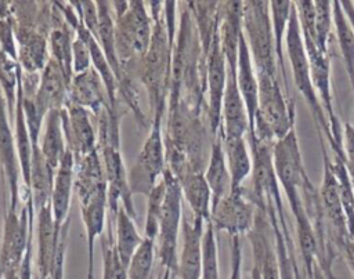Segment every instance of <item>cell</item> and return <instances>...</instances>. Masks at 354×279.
Masks as SVG:
<instances>
[{
	"label": "cell",
	"mask_w": 354,
	"mask_h": 279,
	"mask_svg": "<svg viewBox=\"0 0 354 279\" xmlns=\"http://www.w3.org/2000/svg\"><path fill=\"white\" fill-rule=\"evenodd\" d=\"M259 104L252 134L261 141L275 142L295 128V102L278 75L257 73Z\"/></svg>",
	"instance_id": "cell-1"
},
{
	"label": "cell",
	"mask_w": 354,
	"mask_h": 279,
	"mask_svg": "<svg viewBox=\"0 0 354 279\" xmlns=\"http://www.w3.org/2000/svg\"><path fill=\"white\" fill-rule=\"evenodd\" d=\"M285 41H286V50H288V57L290 61L295 86L299 90V93L303 95L306 104L308 105V108L311 110L319 138L325 137L328 140L330 148L333 149L335 142H333L330 126H329L328 117L325 115V110L321 105V101L315 93V88H314V84L311 80L310 64H308V58H307L306 48L303 44V37H301V32H300V25H299L295 1H293V10L290 14L288 29H286Z\"/></svg>",
	"instance_id": "cell-2"
},
{
	"label": "cell",
	"mask_w": 354,
	"mask_h": 279,
	"mask_svg": "<svg viewBox=\"0 0 354 279\" xmlns=\"http://www.w3.org/2000/svg\"><path fill=\"white\" fill-rule=\"evenodd\" d=\"M243 35L257 73L278 75L270 1H243Z\"/></svg>",
	"instance_id": "cell-3"
},
{
	"label": "cell",
	"mask_w": 354,
	"mask_h": 279,
	"mask_svg": "<svg viewBox=\"0 0 354 279\" xmlns=\"http://www.w3.org/2000/svg\"><path fill=\"white\" fill-rule=\"evenodd\" d=\"M165 182V199L162 203V211L159 218L158 232V256L162 268L171 272L173 276L178 275V254L177 242L181 227V200L183 191L176 175L166 169L163 173Z\"/></svg>",
	"instance_id": "cell-4"
},
{
	"label": "cell",
	"mask_w": 354,
	"mask_h": 279,
	"mask_svg": "<svg viewBox=\"0 0 354 279\" xmlns=\"http://www.w3.org/2000/svg\"><path fill=\"white\" fill-rule=\"evenodd\" d=\"M272 156L279 186H282L286 193L293 217L297 218L307 213L303 202L301 188L308 177L304 171L299 140L295 128L274 142Z\"/></svg>",
	"instance_id": "cell-5"
},
{
	"label": "cell",
	"mask_w": 354,
	"mask_h": 279,
	"mask_svg": "<svg viewBox=\"0 0 354 279\" xmlns=\"http://www.w3.org/2000/svg\"><path fill=\"white\" fill-rule=\"evenodd\" d=\"M248 137L252 155V188H243V195L256 209H266V203L271 202L278 214H285L274 167V142L261 141L252 134Z\"/></svg>",
	"instance_id": "cell-6"
},
{
	"label": "cell",
	"mask_w": 354,
	"mask_h": 279,
	"mask_svg": "<svg viewBox=\"0 0 354 279\" xmlns=\"http://www.w3.org/2000/svg\"><path fill=\"white\" fill-rule=\"evenodd\" d=\"M321 148H322V155H324V178H322V185L318 189V192H319V200H321L322 218L325 222L326 236H328L330 249L333 251H335V249L344 251L346 247L351 242V238L348 233L347 218H346L344 209H343V204L339 198L337 182H336L335 174L330 167L332 157L329 156L324 141H321Z\"/></svg>",
	"instance_id": "cell-7"
},
{
	"label": "cell",
	"mask_w": 354,
	"mask_h": 279,
	"mask_svg": "<svg viewBox=\"0 0 354 279\" xmlns=\"http://www.w3.org/2000/svg\"><path fill=\"white\" fill-rule=\"evenodd\" d=\"M162 117L163 115H153L151 131L130 170L127 181L131 195L141 193L148 196L156 185L158 175L165 171L166 152L162 140Z\"/></svg>",
	"instance_id": "cell-8"
},
{
	"label": "cell",
	"mask_w": 354,
	"mask_h": 279,
	"mask_svg": "<svg viewBox=\"0 0 354 279\" xmlns=\"http://www.w3.org/2000/svg\"><path fill=\"white\" fill-rule=\"evenodd\" d=\"M118 57L127 59L131 55L147 54L152 28L142 1H130L127 11L116 18L115 26Z\"/></svg>",
	"instance_id": "cell-9"
},
{
	"label": "cell",
	"mask_w": 354,
	"mask_h": 279,
	"mask_svg": "<svg viewBox=\"0 0 354 279\" xmlns=\"http://www.w3.org/2000/svg\"><path fill=\"white\" fill-rule=\"evenodd\" d=\"M227 84V62L220 46L218 30L213 37L205 64V88L207 90V119L213 138L221 128V108Z\"/></svg>",
	"instance_id": "cell-10"
},
{
	"label": "cell",
	"mask_w": 354,
	"mask_h": 279,
	"mask_svg": "<svg viewBox=\"0 0 354 279\" xmlns=\"http://www.w3.org/2000/svg\"><path fill=\"white\" fill-rule=\"evenodd\" d=\"M256 217L254 204L243 195V188L230 192L210 213V221L216 231H225L228 235L241 236L252 229Z\"/></svg>",
	"instance_id": "cell-11"
},
{
	"label": "cell",
	"mask_w": 354,
	"mask_h": 279,
	"mask_svg": "<svg viewBox=\"0 0 354 279\" xmlns=\"http://www.w3.org/2000/svg\"><path fill=\"white\" fill-rule=\"evenodd\" d=\"M248 239L252 246L253 265L260 271L261 279H281L274 233L266 209H256L254 222L248 232Z\"/></svg>",
	"instance_id": "cell-12"
},
{
	"label": "cell",
	"mask_w": 354,
	"mask_h": 279,
	"mask_svg": "<svg viewBox=\"0 0 354 279\" xmlns=\"http://www.w3.org/2000/svg\"><path fill=\"white\" fill-rule=\"evenodd\" d=\"M69 84L71 80L62 68L50 58L40 76L36 93L33 94L37 110L43 117H46L50 110L64 109L65 104H68Z\"/></svg>",
	"instance_id": "cell-13"
},
{
	"label": "cell",
	"mask_w": 354,
	"mask_h": 279,
	"mask_svg": "<svg viewBox=\"0 0 354 279\" xmlns=\"http://www.w3.org/2000/svg\"><path fill=\"white\" fill-rule=\"evenodd\" d=\"M243 35V1L220 3L218 37L227 70H236L239 41Z\"/></svg>",
	"instance_id": "cell-14"
},
{
	"label": "cell",
	"mask_w": 354,
	"mask_h": 279,
	"mask_svg": "<svg viewBox=\"0 0 354 279\" xmlns=\"http://www.w3.org/2000/svg\"><path fill=\"white\" fill-rule=\"evenodd\" d=\"M62 123L68 140V149L75 155V159L79 160L97 148L95 133L87 109L68 102L66 108L62 109Z\"/></svg>",
	"instance_id": "cell-15"
},
{
	"label": "cell",
	"mask_w": 354,
	"mask_h": 279,
	"mask_svg": "<svg viewBox=\"0 0 354 279\" xmlns=\"http://www.w3.org/2000/svg\"><path fill=\"white\" fill-rule=\"evenodd\" d=\"M183 246L178 254V275L180 279H202V218L194 217L188 220L183 217Z\"/></svg>",
	"instance_id": "cell-16"
},
{
	"label": "cell",
	"mask_w": 354,
	"mask_h": 279,
	"mask_svg": "<svg viewBox=\"0 0 354 279\" xmlns=\"http://www.w3.org/2000/svg\"><path fill=\"white\" fill-rule=\"evenodd\" d=\"M221 131L225 138L245 137L249 133V117L238 88L236 70H227V84L221 108Z\"/></svg>",
	"instance_id": "cell-17"
},
{
	"label": "cell",
	"mask_w": 354,
	"mask_h": 279,
	"mask_svg": "<svg viewBox=\"0 0 354 279\" xmlns=\"http://www.w3.org/2000/svg\"><path fill=\"white\" fill-rule=\"evenodd\" d=\"M73 166H75V155L68 149L55 171L51 198H50L55 232L58 236H61V229L64 224L69 220L68 213H69L71 193L73 186Z\"/></svg>",
	"instance_id": "cell-18"
},
{
	"label": "cell",
	"mask_w": 354,
	"mask_h": 279,
	"mask_svg": "<svg viewBox=\"0 0 354 279\" xmlns=\"http://www.w3.org/2000/svg\"><path fill=\"white\" fill-rule=\"evenodd\" d=\"M236 83L249 117V133H252L254 128V117L259 104V80L245 35H242L239 41L236 61Z\"/></svg>",
	"instance_id": "cell-19"
},
{
	"label": "cell",
	"mask_w": 354,
	"mask_h": 279,
	"mask_svg": "<svg viewBox=\"0 0 354 279\" xmlns=\"http://www.w3.org/2000/svg\"><path fill=\"white\" fill-rule=\"evenodd\" d=\"M39 249L37 268L40 279H51L55 268V258L59 246V236L55 232L50 202L39 209Z\"/></svg>",
	"instance_id": "cell-20"
},
{
	"label": "cell",
	"mask_w": 354,
	"mask_h": 279,
	"mask_svg": "<svg viewBox=\"0 0 354 279\" xmlns=\"http://www.w3.org/2000/svg\"><path fill=\"white\" fill-rule=\"evenodd\" d=\"M105 95L106 91L104 83L94 68H90L83 73L73 75L69 84V104L98 113L106 105Z\"/></svg>",
	"instance_id": "cell-21"
},
{
	"label": "cell",
	"mask_w": 354,
	"mask_h": 279,
	"mask_svg": "<svg viewBox=\"0 0 354 279\" xmlns=\"http://www.w3.org/2000/svg\"><path fill=\"white\" fill-rule=\"evenodd\" d=\"M203 174L212 192V209H213L231 191V177L227 166L221 128L212 141L209 160H207L206 171H203Z\"/></svg>",
	"instance_id": "cell-22"
},
{
	"label": "cell",
	"mask_w": 354,
	"mask_h": 279,
	"mask_svg": "<svg viewBox=\"0 0 354 279\" xmlns=\"http://www.w3.org/2000/svg\"><path fill=\"white\" fill-rule=\"evenodd\" d=\"M15 138L10 130V124L6 116V102L0 93V163L7 177L10 188V209L17 211L19 186H18V164L15 156Z\"/></svg>",
	"instance_id": "cell-23"
},
{
	"label": "cell",
	"mask_w": 354,
	"mask_h": 279,
	"mask_svg": "<svg viewBox=\"0 0 354 279\" xmlns=\"http://www.w3.org/2000/svg\"><path fill=\"white\" fill-rule=\"evenodd\" d=\"M108 206V186L94 193L86 202L80 203L82 218L86 227L87 235V251H88V271L87 279H93V256H94V240L102 233L105 224V207Z\"/></svg>",
	"instance_id": "cell-24"
},
{
	"label": "cell",
	"mask_w": 354,
	"mask_h": 279,
	"mask_svg": "<svg viewBox=\"0 0 354 279\" xmlns=\"http://www.w3.org/2000/svg\"><path fill=\"white\" fill-rule=\"evenodd\" d=\"M183 196L189 204L194 217L202 218L205 222L210 221L212 213V192L205 180L203 171L188 169L178 178Z\"/></svg>",
	"instance_id": "cell-25"
},
{
	"label": "cell",
	"mask_w": 354,
	"mask_h": 279,
	"mask_svg": "<svg viewBox=\"0 0 354 279\" xmlns=\"http://www.w3.org/2000/svg\"><path fill=\"white\" fill-rule=\"evenodd\" d=\"M64 123H62V109L50 110L44 117V131L41 135L40 152L46 163L57 171L61 160L64 159L68 146L64 140Z\"/></svg>",
	"instance_id": "cell-26"
},
{
	"label": "cell",
	"mask_w": 354,
	"mask_h": 279,
	"mask_svg": "<svg viewBox=\"0 0 354 279\" xmlns=\"http://www.w3.org/2000/svg\"><path fill=\"white\" fill-rule=\"evenodd\" d=\"M223 144L231 177V191L236 192L243 188L242 184L252 174V155L243 137L225 138L223 135Z\"/></svg>",
	"instance_id": "cell-27"
},
{
	"label": "cell",
	"mask_w": 354,
	"mask_h": 279,
	"mask_svg": "<svg viewBox=\"0 0 354 279\" xmlns=\"http://www.w3.org/2000/svg\"><path fill=\"white\" fill-rule=\"evenodd\" d=\"M75 186L80 203L86 202L94 193L108 186L97 148L79 159V171L76 175Z\"/></svg>",
	"instance_id": "cell-28"
},
{
	"label": "cell",
	"mask_w": 354,
	"mask_h": 279,
	"mask_svg": "<svg viewBox=\"0 0 354 279\" xmlns=\"http://www.w3.org/2000/svg\"><path fill=\"white\" fill-rule=\"evenodd\" d=\"M97 4V12H98V33H97V41L112 68L118 81L123 80V72H122V64L118 57L116 50V35H115V21L111 15L109 3L106 1H95Z\"/></svg>",
	"instance_id": "cell-29"
},
{
	"label": "cell",
	"mask_w": 354,
	"mask_h": 279,
	"mask_svg": "<svg viewBox=\"0 0 354 279\" xmlns=\"http://www.w3.org/2000/svg\"><path fill=\"white\" fill-rule=\"evenodd\" d=\"M292 10H293V1H281V0L270 1V14H271V23H272V33H274L277 64H278V70L281 73V81L288 93L289 90H288V81H286L283 40L286 36V29H288Z\"/></svg>",
	"instance_id": "cell-30"
},
{
	"label": "cell",
	"mask_w": 354,
	"mask_h": 279,
	"mask_svg": "<svg viewBox=\"0 0 354 279\" xmlns=\"http://www.w3.org/2000/svg\"><path fill=\"white\" fill-rule=\"evenodd\" d=\"M116 243L115 250L122 261V264L127 268L131 257L142 243L144 238H141L136 229L134 218L124 210V207L120 204L116 218Z\"/></svg>",
	"instance_id": "cell-31"
},
{
	"label": "cell",
	"mask_w": 354,
	"mask_h": 279,
	"mask_svg": "<svg viewBox=\"0 0 354 279\" xmlns=\"http://www.w3.org/2000/svg\"><path fill=\"white\" fill-rule=\"evenodd\" d=\"M333 25L339 41V47L342 51V57L344 61L346 72L354 93V32L353 28L343 12L340 1H333Z\"/></svg>",
	"instance_id": "cell-32"
},
{
	"label": "cell",
	"mask_w": 354,
	"mask_h": 279,
	"mask_svg": "<svg viewBox=\"0 0 354 279\" xmlns=\"http://www.w3.org/2000/svg\"><path fill=\"white\" fill-rule=\"evenodd\" d=\"M330 167L337 182V192L347 218L348 233L351 240H354V184L343 159L333 157Z\"/></svg>",
	"instance_id": "cell-33"
},
{
	"label": "cell",
	"mask_w": 354,
	"mask_h": 279,
	"mask_svg": "<svg viewBox=\"0 0 354 279\" xmlns=\"http://www.w3.org/2000/svg\"><path fill=\"white\" fill-rule=\"evenodd\" d=\"M19 61L28 73H36L39 69H44L48 59L46 55V40L41 35L26 33V36L19 37Z\"/></svg>",
	"instance_id": "cell-34"
},
{
	"label": "cell",
	"mask_w": 354,
	"mask_h": 279,
	"mask_svg": "<svg viewBox=\"0 0 354 279\" xmlns=\"http://www.w3.org/2000/svg\"><path fill=\"white\" fill-rule=\"evenodd\" d=\"M72 39L68 26L54 28L50 33V47L53 59L62 68L69 80L73 77L72 70Z\"/></svg>",
	"instance_id": "cell-35"
},
{
	"label": "cell",
	"mask_w": 354,
	"mask_h": 279,
	"mask_svg": "<svg viewBox=\"0 0 354 279\" xmlns=\"http://www.w3.org/2000/svg\"><path fill=\"white\" fill-rule=\"evenodd\" d=\"M21 75V66L15 59L7 55L0 48V84L6 91L7 98V109L10 117L14 116V102L17 101L15 90L18 86V77Z\"/></svg>",
	"instance_id": "cell-36"
},
{
	"label": "cell",
	"mask_w": 354,
	"mask_h": 279,
	"mask_svg": "<svg viewBox=\"0 0 354 279\" xmlns=\"http://www.w3.org/2000/svg\"><path fill=\"white\" fill-rule=\"evenodd\" d=\"M155 240L144 238L129 262L126 279H149L155 257Z\"/></svg>",
	"instance_id": "cell-37"
},
{
	"label": "cell",
	"mask_w": 354,
	"mask_h": 279,
	"mask_svg": "<svg viewBox=\"0 0 354 279\" xmlns=\"http://www.w3.org/2000/svg\"><path fill=\"white\" fill-rule=\"evenodd\" d=\"M202 279H220L216 229L212 221L205 224L202 238Z\"/></svg>",
	"instance_id": "cell-38"
},
{
	"label": "cell",
	"mask_w": 354,
	"mask_h": 279,
	"mask_svg": "<svg viewBox=\"0 0 354 279\" xmlns=\"http://www.w3.org/2000/svg\"><path fill=\"white\" fill-rule=\"evenodd\" d=\"M333 1L317 0L315 4V44L322 52H329L328 44L333 23Z\"/></svg>",
	"instance_id": "cell-39"
},
{
	"label": "cell",
	"mask_w": 354,
	"mask_h": 279,
	"mask_svg": "<svg viewBox=\"0 0 354 279\" xmlns=\"http://www.w3.org/2000/svg\"><path fill=\"white\" fill-rule=\"evenodd\" d=\"M163 199H165V182L162 180L160 184H156L155 188L148 195L144 238L156 240L158 232H159V218H160Z\"/></svg>",
	"instance_id": "cell-40"
},
{
	"label": "cell",
	"mask_w": 354,
	"mask_h": 279,
	"mask_svg": "<svg viewBox=\"0 0 354 279\" xmlns=\"http://www.w3.org/2000/svg\"><path fill=\"white\" fill-rule=\"evenodd\" d=\"M127 268L122 264L115 244L112 242V235L102 242V279H126Z\"/></svg>",
	"instance_id": "cell-41"
},
{
	"label": "cell",
	"mask_w": 354,
	"mask_h": 279,
	"mask_svg": "<svg viewBox=\"0 0 354 279\" xmlns=\"http://www.w3.org/2000/svg\"><path fill=\"white\" fill-rule=\"evenodd\" d=\"M0 48L17 61V50L12 37V28L8 18H0Z\"/></svg>",
	"instance_id": "cell-42"
},
{
	"label": "cell",
	"mask_w": 354,
	"mask_h": 279,
	"mask_svg": "<svg viewBox=\"0 0 354 279\" xmlns=\"http://www.w3.org/2000/svg\"><path fill=\"white\" fill-rule=\"evenodd\" d=\"M68 227H69V220L64 224L61 229V236H59V246H58V253L55 258V268L51 279H64V267H65V250H66V235H68Z\"/></svg>",
	"instance_id": "cell-43"
},
{
	"label": "cell",
	"mask_w": 354,
	"mask_h": 279,
	"mask_svg": "<svg viewBox=\"0 0 354 279\" xmlns=\"http://www.w3.org/2000/svg\"><path fill=\"white\" fill-rule=\"evenodd\" d=\"M343 151H344V159H346V166L348 171L354 169V126L350 123H344V130H343Z\"/></svg>",
	"instance_id": "cell-44"
},
{
	"label": "cell",
	"mask_w": 354,
	"mask_h": 279,
	"mask_svg": "<svg viewBox=\"0 0 354 279\" xmlns=\"http://www.w3.org/2000/svg\"><path fill=\"white\" fill-rule=\"evenodd\" d=\"M242 244L241 236H232L231 243V275L230 279H242Z\"/></svg>",
	"instance_id": "cell-45"
},
{
	"label": "cell",
	"mask_w": 354,
	"mask_h": 279,
	"mask_svg": "<svg viewBox=\"0 0 354 279\" xmlns=\"http://www.w3.org/2000/svg\"><path fill=\"white\" fill-rule=\"evenodd\" d=\"M340 6L354 32V1H340Z\"/></svg>",
	"instance_id": "cell-46"
},
{
	"label": "cell",
	"mask_w": 354,
	"mask_h": 279,
	"mask_svg": "<svg viewBox=\"0 0 354 279\" xmlns=\"http://www.w3.org/2000/svg\"><path fill=\"white\" fill-rule=\"evenodd\" d=\"M250 278H252V279H261V276H260V271H259V269H257V267H254V265H253V268H252Z\"/></svg>",
	"instance_id": "cell-47"
},
{
	"label": "cell",
	"mask_w": 354,
	"mask_h": 279,
	"mask_svg": "<svg viewBox=\"0 0 354 279\" xmlns=\"http://www.w3.org/2000/svg\"><path fill=\"white\" fill-rule=\"evenodd\" d=\"M350 175H351V180H353V184H354V169L350 171Z\"/></svg>",
	"instance_id": "cell-48"
},
{
	"label": "cell",
	"mask_w": 354,
	"mask_h": 279,
	"mask_svg": "<svg viewBox=\"0 0 354 279\" xmlns=\"http://www.w3.org/2000/svg\"><path fill=\"white\" fill-rule=\"evenodd\" d=\"M350 262V267H351V271H353V273H354V262L353 261H348Z\"/></svg>",
	"instance_id": "cell-49"
}]
</instances>
